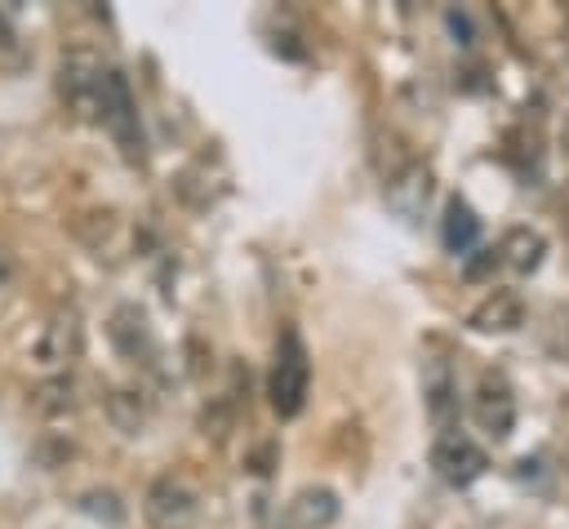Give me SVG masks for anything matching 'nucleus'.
<instances>
[{
  "label": "nucleus",
  "mask_w": 569,
  "mask_h": 529,
  "mask_svg": "<svg viewBox=\"0 0 569 529\" xmlns=\"http://www.w3.org/2000/svg\"><path fill=\"white\" fill-rule=\"evenodd\" d=\"M307 382H311V360H307V347L293 329H284L276 338V360H271V378H267V396H271V409L280 418H293L302 413L307 405Z\"/></svg>",
  "instance_id": "f257e3e1"
},
{
  "label": "nucleus",
  "mask_w": 569,
  "mask_h": 529,
  "mask_svg": "<svg viewBox=\"0 0 569 529\" xmlns=\"http://www.w3.org/2000/svg\"><path fill=\"white\" fill-rule=\"evenodd\" d=\"M93 120H102L116 142L124 147L129 160L142 156V129H138V107H133V93H129V80L116 71V67H102V80H98V107H93Z\"/></svg>",
  "instance_id": "f03ea898"
},
{
  "label": "nucleus",
  "mask_w": 569,
  "mask_h": 529,
  "mask_svg": "<svg viewBox=\"0 0 569 529\" xmlns=\"http://www.w3.org/2000/svg\"><path fill=\"white\" fill-rule=\"evenodd\" d=\"M142 516L151 529H191L196 516H200V498L187 480L178 476H160L151 480L147 489V502H142Z\"/></svg>",
  "instance_id": "7ed1b4c3"
},
{
  "label": "nucleus",
  "mask_w": 569,
  "mask_h": 529,
  "mask_svg": "<svg viewBox=\"0 0 569 529\" xmlns=\"http://www.w3.org/2000/svg\"><path fill=\"white\" fill-rule=\"evenodd\" d=\"M431 467H436V476H440L445 485L462 489V485H471V480L485 476L489 458H485V449H480L476 440H467L462 431H440L436 445H431Z\"/></svg>",
  "instance_id": "20e7f679"
},
{
  "label": "nucleus",
  "mask_w": 569,
  "mask_h": 529,
  "mask_svg": "<svg viewBox=\"0 0 569 529\" xmlns=\"http://www.w3.org/2000/svg\"><path fill=\"white\" fill-rule=\"evenodd\" d=\"M476 422L493 440L511 436V427H516V396H511V382L502 373H485L480 378V387H476Z\"/></svg>",
  "instance_id": "39448f33"
},
{
  "label": "nucleus",
  "mask_w": 569,
  "mask_h": 529,
  "mask_svg": "<svg viewBox=\"0 0 569 529\" xmlns=\"http://www.w3.org/2000/svg\"><path fill=\"white\" fill-rule=\"evenodd\" d=\"M98 80H102V62H98L93 53H84V49L67 53L62 67H58L62 98H67L76 111H84V116H93V107H98Z\"/></svg>",
  "instance_id": "423d86ee"
},
{
  "label": "nucleus",
  "mask_w": 569,
  "mask_h": 529,
  "mask_svg": "<svg viewBox=\"0 0 569 529\" xmlns=\"http://www.w3.org/2000/svg\"><path fill=\"white\" fill-rule=\"evenodd\" d=\"M467 325H471L476 333H507V329L525 325V302H520V293H511V289H493L485 302L471 307Z\"/></svg>",
  "instance_id": "0eeeda50"
},
{
  "label": "nucleus",
  "mask_w": 569,
  "mask_h": 529,
  "mask_svg": "<svg viewBox=\"0 0 569 529\" xmlns=\"http://www.w3.org/2000/svg\"><path fill=\"white\" fill-rule=\"evenodd\" d=\"M427 200H431V173H427L422 164H409L405 173H396V178L387 182V204H391L405 222H418L422 209H427Z\"/></svg>",
  "instance_id": "6e6552de"
},
{
  "label": "nucleus",
  "mask_w": 569,
  "mask_h": 529,
  "mask_svg": "<svg viewBox=\"0 0 569 529\" xmlns=\"http://www.w3.org/2000/svg\"><path fill=\"white\" fill-rule=\"evenodd\" d=\"M422 396H427V413L440 431H453L458 422V387L445 369V360H427V373H422Z\"/></svg>",
  "instance_id": "1a4fd4ad"
},
{
  "label": "nucleus",
  "mask_w": 569,
  "mask_h": 529,
  "mask_svg": "<svg viewBox=\"0 0 569 529\" xmlns=\"http://www.w3.org/2000/svg\"><path fill=\"white\" fill-rule=\"evenodd\" d=\"M284 520L293 529H329L338 520V493L325 489V485H311V489H298L293 502L284 507Z\"/></svg>",
  "instance_id": "9d476101"
},
{
  "label": "nucleus",
  "mask_w": 569,
  "mask_h": 529,
  "mask_svg": "<svg viewBox=\"0 0 569 529\" xmlns=\"http://www.w3.org/2000/svg\"><path fill=\"white\" fill-rule=\"evenodd\" d=\"M440 240H445L449 253H471V249H476V240H480V218H476V209H471L467 200L453 196V200L445 204Z\"/></svg>",
  "instance_id": "9b49d317"
},
{
  "label": "nucleus",
  "mask_w": 569,
  "mask_h": 529,
  "mask_svg": "<svg viewBox=\"0 0 569 529\" xmlns=\"http://www.w3.org/2000/svg\"><path fill=\"white\" fill-rule=\"evenodd\" d=\"M542 253H547V240H542V231H533V227H511V231L502 236V244H498V258H502L507 267H516V271H533V267L542 262Z\"/></svg>",
  "instance_id": "f8f14e48"
},
{
  "label": "nucleus",
  "mask_w": 569,
  "mask_h": 529,
  "mask_svg": "<svg viewBox=\"0 0 569 529\" xmlns=\"http://www.w3.org/2000/svg\"><path fill=\"white\" fill-rule=\"evenodd\" d=\"M111 338H116V347H120L124 356H138V351L147 347V316H142L138 307H120V311L111 316Z\"/></svg>",
  "instance_id": "ddd939ff"
},
{
  "label": "nucleus",
  "mask_w": 569,
  "mask_h": 529,
  "mask_svg": "<svg viewBox=\"0 0 569 529\" xmlns=\"http://www.w3.org/2000/svg\"><path fill=\"white\" fill-rule=\"evenodd\" d=\"M493 267H502V258H498V249L489 244V249H476V253L462 262V276H467V280H485Z\"/></svg>",
  "instance_id": "4468645a"
},
{
  "label": "nucleus",
  "mask_w": 569,
  "mask_h": 529,
  "mask_svg": "<svg viewBox=\"0 0 569 529\" xmlns=\"http://www.w3.org/2000/svg\"><path fill=\"white\" fill-rule=\"evenodd\" d=\"M445 22H449V31H453V36H462V44L471 40V22H467L458 9H449V13H445Z\"/></svg>",
  "instance_id": "2eb2a0df"
},
{
  "label": "nucleus",
  "mask_w": 569,
  "mask_h": 529,
  "mask_svg": "<svg viewBox=\"0 0 569 529\" xmlns=\"http://www.w3.org/2000/svg\"><path fill=\"white\" fill-rule=\"evenodd\" d=\"M13 280V258H9V249H0V289Z\"/></svg>",
  "instance_id": "dca6fc26"
},
{
  "label": "nucleus",
  "mask_w": 569,
  "mask_h": 529,
  "mask_svg": "<svg viewBox=\"0 0 569 529\" xmlns=\"http://www.w3.org/2000/svg\"><path fill=\"white\" fill-rule=\"evenodd\" d=\"M0 44H4V49L13 44V27H9V18H4V9H0Z\"/></svg>",
  "instance_id": "f3484780"
}]
</instances>
